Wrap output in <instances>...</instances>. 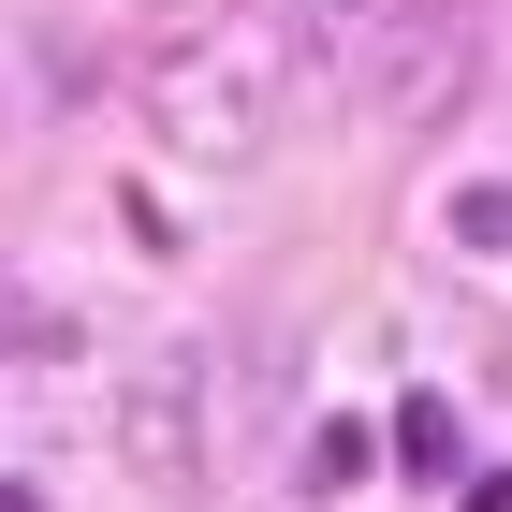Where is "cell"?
Instances as JSON below:
<instances>
[{"instance_id": "6da1fadb", "label": "cell", "mask_w": 512, "mask_h": 512, "mask_svg": "<svg viewBox=\"0 0 512 512\" xmlns=\"http://www.w3.org/2000/svg\"><path fill=\"white\" fill-rule=\"evenodd\" d=\"M278 88H293V15H264V0H191L147 44V132L176 161H220V176L264 161Z\"/></svg>"}, {"instance_id": "7a4b0ae2", "label": "cell", "mask_w": 512, "mask_h": 512, "mask_svg": "<svg viewBox=\"0 0 512 512\" xmlns=\"http://www.w3.org/2000/svg\"><path fill=\"white\" fill-rule=\"evenodd\" d=\"M454 88H469V15H454V0H425V15L381 44V74H366L352 103H366L381 132H439V118H454Z\"/></svg>"}, {"instance_id": "3957f363", "label": "cell", "mask_w": 512, "mask_h": 512, "mask_svg": "<svg viewBox=\"0 0 512 512\" xmlns=\"http://www.w3.org/2000/svg\"><path fill=\"white\" fill-rule=\"evenodd\" d=\"M118 454L147 483H205V366L191 352H147L118 381Z\"/></svg>"}, {"instance_id": "277c9868", "label": "cell", "mask_w": 512, "mask_h": 512, "mask_svg": "<svg viewBox=\"0 0 512 512\" xmlns=\"http://www.w3.org/2000/svg\"><path fill=\"white\" fill-rule=\"evenodd\" d=\"M278 15H293V59H308L322 88H366V74H381V44L410 30L425 0H278Z\"/></svg>"}, {"instance_id": "5b68a950", "label": "cell", "mask_w": 512, "mask_h": 512, "mask_svg": "<svg viewBox=\"0 0 512 512\" xmlns=\"http://www.w3.org/2000/svg\"><path fill=\"white\" fill-rule=\"evenodd\" d=\"M454 454H469L454 395H395V469H410V483H454Z\"/></svg>"}, {"instance_id": "8992f818", "label": "cell", "mask_w": 512, "mask_h": 512, "mask_svg": "<svg viewBox=\"0 0 512 512\" xmlns=\"http://www.w3.org/2000/svg\"><path fill=\"white\" fill-rule=\"evenodd\" d=\"M366 454H381L366 425H322V439H308V469H293V483H308V498H337V483H366Z\"/></svg>"}, {"instance_id": "52a82bcc", "label": "cell", "mask_w": 512, "mask_h": 512, "mask_svg": "<svg viewBox=\"0 0 512 512\" xmlns=\"http://www.w3.org/2000/svg\"><path fill=\"white\" fill-rule=\"evenodd\" d=\"M454 249H512V191H498V176L454 191Z\"/></svg>"}, {"instance_id": "ba28073f", "label": "cell", "mask_w": 512, "mask_h": 512, "mask_svg": "<svg viewBox=\"0 0 512 512\" xmlns=\"http://www.w3.org/2000/svg\"><path fill=\"white\" fill-rule=\"evenodd\" d=\"M469 512H512V469H483V483H469Z\"/></svg>"}, {"instance_id": "9c48e42d", "label": "cell", "mask_w": 512, "mask_h": 512, "mask_svg": "<svg viewBox=\"0 0 512 512\" xmlns=\"http://www.w3.org/2000/svg\"><path fill=\"white\" fill-rule=\"evenodd\" d=\"M0 512H44V498H30V483H0Z\"/></svg>"}, {"instance_id": "30bf717a", "label": "cell", "mask_w": 512, "mask_h": 512, "mask_svg": "<svg viewBox=\"0 0 512 512\" xmlns=\"http://www.w3.org/2000/svg\"><path fill=\"white\" fill-rule=\"evenodd\" d=\"M0 147H15V88H0Z\"/></svg>"}]
</instances>
